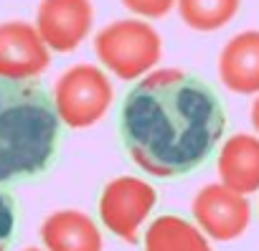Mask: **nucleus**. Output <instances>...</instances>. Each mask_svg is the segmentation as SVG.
Here are the masks:
<instances>
[{"label":"nucleus","mask_w":259,"mask_h":251,"mask_svg":"<svg viewBox=\"0 0 259 251\" xmlns=\"http://www.w3.org/2000/svg\"><path fill=\"white\" fill-rule=\"evenodd\" d=\"M226 112L216 91L193 74L160 69L127 91L119 135L133 163L155 178L201 168L221 142Z\"/></svg>","instance_id":"nucleus-1"},{"label":"nucleus","mask_w":259,"mask_h":251,"mask_svg":"<svg viewBox=\"0 0 259 251\" xmlns=\"http://www.w3.org/2000/svg\"><path fill=\"white\" fill-rule=\"evenodd\" d=\"M61 117L36 81L0 79V188L44 178L59 155Z\"/></svg>","instance_id":"nucleus-2"},{"label":"nucleus","mask_w":259,"mask_h":251,"mask_svg":"<svg viewBox=\"0 0 259 251\" xmlns=\"http://www.w3.org/2000/svg\"><path fill=\"white\" fill-rule=\"evenodd\" d=\"M94 51L114 76L140 79L160 61L163 43L155 28L145 21L122 18L97 33Z\"/></svg>","instance_id":"nucleus-3"},{"label":"nucleus","mask_w":259,"mask_h":251,"mask_svg":"<svg viewBox=\"0 0 259 251\" xmlns=\"http://www.w3.org/2000/svg\"><path fill=\"white\" fill-rule=\"evenodd\" d=\"M54 104L66 127H89L112 104V84L94 64L71 66L54 86Z\"/></svg>","instance_id":"nucleus-4"},{"label":"nucleus","mask_w":259,"mask_h":251,"mask_svg":"<svg viewBox=\"0 0 259 251\" xmlns=\"http://www.w3.org/2000/svg\"><path fill=\"white\" fill-rule=\"evenodd\" d=\"M155 200L158 193L145 180L135 175L114 178L104 185L99 195V218L114 236L124 238L127 243H135L138 228L155 208Z\"/></svg>","instance_id":"nucleus-5"},{"label":"nucleus","mask_w":259,"mask_h":251,"mask_svg":"<svg viewBox=\"0 0 259 251\" xmlns=\"http://www.w3.org/2000/svg\"><path fill=\"white\" fill-rule=\"evenodd\" d=\"M193 218L208 238L234 241L246 231L251 208L244 195L221 183H211L193 198Z\"/></svg>","instance_id":"nucleus-6"},{"label":"nucleus","mask_w":259,"mask_h":251,"mask_svg":"<svg viewBox=\"0 0 259 251\" xmlns=\"http://www.w3.org/2000/svg\"><path fill=\"white\" fill-rule=\"evenodd\" d=\"M49 66V46L26 21L0 23V79L28 81Z\"/></svg>","instance_id":"nucleus-7"},{"label":"nucleus","mask_w":259,"mask_h":251,"mask_svg":"<svg viewBox=\"0 0 259 251\" xmlns=\"http://www.w3.org/2000/svg\"><path fill=\"white\" fill-rule=\"evenodd\" d=\"M36 28L54 51H74L92 28L89 0H41Z\"/></svg>","instance_id":"nucleus-8"},{"label":"nucleus","mask_w":259,"mask_h":251,"mask_svg":"<svg viewBox=\"0 0 259 251\" xmlns=\"http://www.w3.org/2000/svg\"><path fill=\"white\" fill-rule=\"evenodd\" d=\"M219 76L226 89L236 94L259 91V31H246L221 48Z\"/></svg>","instance_id":"nucleus-9"},{"label":"nucleus","mask_w":259,"mask_h":251,"mask_svg":"<svg viewBox=\"0 0 259 251\" xmlns=\"http://www.w3.org/2000/svg\"><path fill=\"white\" fill-rule=\"evenodd\" d=\"M46 251H102L99 226L81 211L64 208L41 223Z\"/></svg>","instance_id":"nucleus-10"},{"label":"nucleus","mask_w":259,"mask_h":251,"mask_svg":"<svg viewBox=\"0 0 259 251\" xmlns=\"http://www.w3.org/2000/svg\"><path fill=\"white\" fill-rule=\"evenodd\" d=\"M221 185L239 195L259 190V140L251 135H234L224 142L219 155Z\"/></svg>","instance_id":"nucleus-11"},{"label":"nucleus","mask_w":259,"mask_h":251,"mask_svg":"<svg viewBox=\"0 0 259 251\" xmlns=\"http://www.w3.org/2000/svg\"><path fill=\"white\" fill-rule=\"evenodd\" d=\"M143 246L145 251H211L206 233L173 213H165L148 226Z\"/></svg>","instance_id":"nucleus-12"},{"label":"nucleus","mask_w":259,"mask_h":251,"mask_svg":"<svg viewBox=\"0 0 259 251\" xmlns=\"http://www.w3.org/2000/svg\"><path fill=\"white\" fill-rule=\"evenodd\" d=\"M239 6L241 0H178V13L196 31H216L236 16Z\"/></svg>","instance_id":"nucleus-13"},{"label":"nucleus","mask_w":259,"mask_h":251,"mask_svg":"<svg viewBox=\"0 0 259 251\" xmlns=\"http://www.w3.org/2000/svg\"><path fill=\"white\" fill-rule=\"evenodd\" d=\"M18 236V203L8 188H0V251H8Z\"/></svg>","instance_id":"nucleus-14"},{"label":"nucleus","mask_w":259,"mask_h":251,"mask_svg":"<svg viewBox=\"0 0 259 251\" xmlns=\"http://www.w3.org/2000/svg\"><path fill=\"white\" fill-rule=\"evenodd\" d=\"M122 3L143 18H163L176 0H122Z\"/></svg>","instance_id":"nucleus-15"},{"label":"nucleus","mask_w":259,"mask_h":251,"mask_svg":"<svg viewBox=\"0 0 259 251\" xmlns=\"http://www.w3.org/2000/svg\"><path fill=\"white\" fill-rule=\"evenodd\" d=\"M251 122H254V127H256V132H259V99H256L254 107H251Z\"/></svg>","instance_id":"nucleus-16"},{"label":"nucleus","mask_w":259,"mask_h":251,"mask_svg":"<svg viewBox=\"0 0 259 251\" xmlns=\"http://www.w3.org/2000/svg\"><path fill=\"white\" fill-rule=\"evenodd\" d=\"M26 251H41V248H26Z\"/></svg>","instance_id":"nucleus-17"}]
</instances>
